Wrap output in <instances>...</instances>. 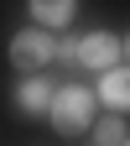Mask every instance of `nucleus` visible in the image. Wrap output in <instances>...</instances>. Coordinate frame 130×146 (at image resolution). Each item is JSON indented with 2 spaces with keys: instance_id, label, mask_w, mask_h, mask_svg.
Masks as SVG:
<instances>
[{
  "instance_id": "5",
  "label": "nucleus",
  "mask_w": 130,
  "mask_h": 146,
  "mask_svg": "<svg viewBox=\"0 0 130 146\" xmlns=\"http://www.w3.org/2000/svg\"><path fill=\"white\" fill-rule=\"evenodd\" d=\"M52 89H57V84H47V73H26V78L16 84V110L31 115V120H42L47 104H52Z\"/></svg>"
},
{
  "instance_id": "4",
  "label": "nucleus",
  "mask_w": 130,
  "mask_h": 146,
  "mask_svg": "<svg viewBox=\"0 0 130 146\" xmlns=\"http://www.w3.org/2000/svg\"><path fill=\"white\" fill-rule=\"evenodd\" d=\"M94 99L109 110V115H130V63H115V68H104V73H99Z\"/></svg>"
},
{
  "instance_id": "6",
  "label": "nucleus",
  "mask_w": 130,
  "mask_h": 146,
  "mask_svg": "<svg viewBox=\"0 0 130 146\" xmlns=\"http://www.w3.org/2000/svg\"><path fill=\"white\" fill-rule=\"evenodd\" d=\"M26 11H31V26L63 31V26L73 21V11H78V0H26Z\"/></svg>"
},
{
  "instance_id": "3",
  "label": "nucleus",
  "mask_w": 130,
  "mask_h": 146,
  "mask_svg": "<svg viewBox=\"0 0 130 146\" xmlns=\"http://www.w3.org/2000/svg\"><path fill=\"white\" fill-rule=\"evenodd\" d=\"M73 63H83L88 73L115 68V63H120V36H115V31H88V36H78V47H73Z\"/></svg>"
},
{
  "instance_id": "2",
  "label": "nucleus",
  "mask_w": 130,
  "mask_h": 146,
  "mask_svg": "<svg viewBox=\"0 0 130 146\" xmlns=\"http://www.w3.org/2000/svg\"><path fill=\"white\" fill-rule=\"evenodd\" d=\"M57 63V36L42 26H21L11 36V68L16 73H47Z\"/></svg>"
},
{
  "instance_id": "7",
  "label": "nucleus",
  "mask_w": 130,
  "mask_h": 146,
  "mask_svg": "<svg viewBox=\"0 0 130 146\" xmlns=\"http://www.w3.org/2000/svg\"><path fill=\"white\" fill-rule=\"evenodd\" d=\"M88 136H94V146H125V136H130L125 131V115H99Z\"/></svg>"
},
{
  "instance_id": "8",
  "label": "nucleus",
  "mask_w": 130,
  "mask_h": 146,
  "mask_svg": "<svg viewBox=\"0 0 130 146\" xmlns=\"http://www.w3.org/2000/svg\"><path fill=\"white\" fill-rule=\"evenodd\" d=\"M120 63H130V36H120Z\"/></svg>"
},
{
  "instance_id": "1",
  "label": "nucleus",
  "mask_w": 130,
  "mask_h": 146,
  "mask_svg": "<svg viewBox=\"0 0 130 146\" xmlns=\"http://www.w3.org/2000/svg\"><path fill=\"white\" fill-rule=\"evenodd\" d=\"M47 120L57 125L63 136H83V131H94V120H99V99H94V89H88V84H57V89H52V104H47Z\"/></svg>"
},
{
  "instance_id": "9",
  "label": "nucleus",
  "mask_w": 130,
  "mask_h": 146,
  "mask_svg": "<svg viewBox=\"0 0 130 146\" xmlns=\"http://www.w3.org/2000/svg\"><path fill=\"white\" fill-rule=\"evenodd\" d=\"M125 146H130V136H125Z\"/></svg>"
}]
</instances>
